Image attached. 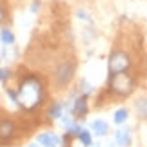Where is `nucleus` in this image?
Masks as SVG:
<instances>
[{
    "label": "nucleus",
    "instance_id": "f257e3e1",
    "mask_svg": "<svg viewBox=\"0 0 147 147\" xmlns=\"http://www.w3.org/2000/svg\"><path fill=\"white\" fill-rule=\"evenodd\" d=\"M42 96H44V87L40 80L36 76H27L22 80L18 91H16V98H18V105L24 109L31 111L42 104Z\"/></svg>",
    "mask_w": 147,
    "mask_h": 147
},
{
    "label": "nucleus",
    "instance_id": "f03ea898",
    "mask_svg": "<svg viewBox=\"0 0 147 147\" xmlns=\"http://www.w3.org/2000/svg\"><path fill=\"white\" fill-rule=\"evenodd\" d=\"M109 87L111 91H115L120 96H127V94L133 93V78L127 75V73H118V75H111L109 76Z\"/></svg>",
    "mask_w": 147,
    "mask_h": 147
},
{
    "label": "nucleus",
    "instance_id": "7ed1b4c3",
    "mask_svg": "<svg viewBox=\"0 0 147 147\" xmlns=\"http://www.w3.org/2000/svg\"><path fill=\"white\" fill-rule=\"evenodd\" d=\"M131 65V58L125 51H115L109 56L107 62V69H109V76L111 75H118V73H125Z\"/></svg>",
    "mask_w": 147,
    "mask_h": 147
},
{
    "label": "nucleus",
    "instance_id": "20e7f679",
    "mask_svg": "<svg viewBox=\"0 0 147 147\" xmlns=\"http://www.w3.org/2000/svg\"><path fill=\"white\" fill-rule=\"evenodd\" d=\"M73 75H75V65L71 62H62V64L55 69V80L58 86H65L71 82Z\"/></svg>",
    "mask_w": 147,
    "mask_h": 147
},
{
    "label": "nucleus",
    "instance_id": "39448f33",
    "mask_svg": "<svg viewBox=\"0 0 147 147\" xmlns=\"http://www.w3.org/2000/svg\"><path fill=\"white\" fill-rule=\"evenodd\" d=\"M36 144L42 145V147H60L62 138L56 133H42L36 136Z\"/></svg>",
    "mask_w": 147,
    "mask_h": 147
},
{
    "label": "nucleus",
    "instance_id": "423d86ee",
    "mask_svg": "<svg viewBox=\"0 0 147 147\" xmlns=\"http://www.w3.org/2000/svg\"><path fill=\"white\" fill-rule=\"evenodd\" d=\"M115 142H116V145H120V147H129V145H131V142H133L131 129L120 127V129L115 133Z\"/></svg>",
    "mask_w": 147,
    "mask_h": 147
},
{
    "label": "nucleus",
    "instance_id": "0eeeda50",
    "mask_svg": "<svg viewBox=\"0 0 147 147\" xmlns=\"http://www.w3.org/2000/svg\"><path fill=\"white\" fill-rule=\"evenodd\" d=\"M71 113H73L76 118L86 116V115H87V96L80 94V96L73 102V109H71Z\"/></svg>",
    "mask_w": 147,
    "mask_h": 147
},
{
    "label": "nucleus",
    "instance_id": "6e6552de",
    "mask_svg": "<svg viewBox=\"0 0 147 147\" xmlns=\"http://www.w3.org/2000/svg\"><path fill=\"white\" fill-rule=\"evenodd\" d=\"M15 134V125L11 120H0V140H9Z\"/></svg>",
    "mask_w": 147,
    "mask_h": 147
},
{
    "label": "nucleus",
    "instance_id": "1a4fd4ad",
    "mask_svg": "<svg viewBox=\"0 0 147 147\" xmlns=\"http://www.w3.org/2000/svg\"><path fill=\"white\" fill-rule=\"evenodd\" d=\"M91 131L96 134V136H105L107 134V131H109V125H107V122H104V120H93L91 122Z\"/></svg>",
    "mask_w": 147,
    "mask_h": 147
},
{
    "label": "nucleus",
    "instance_id": "9d476101",
    "mask_svg": "<svg viewBox=\"0 0 147 147\" xmlns=\"http://www.w3.org/2000/svg\"><path fill=\"white\" fill-rule=\"evenodd\" d=\"M64 111H71V109L67 107V104L56 102V104H53V107L49 109V118H53V120H56V118H60L62 115H64Z\"/></svg>",
    "mask_w": 147,
    "mask_h": 147
},
{
    "label": "nucleus",
    "instance_id": "9b49d317",
    "mask_svg": "<svg viewBox=\"0 0 147 147\" xmlns=\"http://www.w3.org/2000/svg\"><path fill=\"white\" fill-rule=\"evenodd\" d=\"M0 40H2L4 46H13L15 44V35H13V31L11 29H2L0 31Z\"/></svg>",
    "mask_w": 147,
    "mask_h": 147
},
{
    "label": "nucleus",
    "instance_id": "f8f14e48",
    "mask_svg": "<svg viewBox=\"0 0 147 147\" xmlns=\"http://www.w3.org/2000/svg\"><path fill=\"white\" fill-rule=\"evenodd\" d=\"M127 118H129V111L125 109V107H120V109L115 111V115H113V122L120 125V123H123Z\"/></svg>",
    "mask_w": 147,
    "mask_h": 147
},
{
    "label": "nucleus",
    "instance_id": "ddd939ff",
    "mask_svg": "<svg viewBox=\"0 0 147 147\" xmlns=\"http://www.w3.org/2000/svg\"><path fill=\"white\" fill-rule=\"evenodd\" d=\"M78 140L82 142V145H84V147H91V145H93L91 131H87V129H80V133H78Z\"/></svg>",
    "mask_w": 147,
    "mask_h": 147
},
{
    "label": "nucleus",
    "instance_id": "4468645a",
    "mask_svg": "<svg viewBox=\"0 0 147 147\" xmlns=\"http://www.w3.org/2000/svg\"><path fill=\"white\" fill-rule=\"evenodd\" d=\"M136 111H138V116H142L147 120V98L136 102Z\"/></svg>",
    "mask_w": 147,
    "mask_h": 147
},
{
    "label": "nucleus",
    "instance_id": "2eb2a0df",
    "mask_svg": "<svg viewBox=\"0 0 147 147\" xmlns=\"http://www.w3.org/2000/svg\"><path fill=\"white\" fill-rule=\"evenodd\" d=\"M11 76V71L7 67H0V82H7Z\"/></svg>",
    "mask_w": 147,
    "mask_h": 147
},
{
    "label": "nucleus",
    "instance_id": "dca6fc26",
    "mask_svg": "<svg viewBox=\"0 0 147 147\" xmlns=\"http://www.w3.org/2000/svg\"><path fill=\"white\" fill-rule=\"evenodd\" d=\"M7 96L11 98V102H13L15 105H18V98H16V93L15 91H9V89H7Z\"/></svg>",
    "mask_w": 147,
    "mask_h": 147
},
{
    "label": "nucleus",
    "instance_id": "f3484780",
    "mask_svg": "<svg viewBox=\"0 0 147 147\" xmlns=\"http://www.w3.org/2000/svg\"><path fill=\"white\" fill-rule=\"evenodd\" d=\"M38 7H40V4H38V2H35V4L31 5V11H33V13H36V11H38Z\"/></svg>",
    "mask_w": 147,
    "mask_h": 147
},
{
    "label": "nucleus",
    "instance_id": "a211bd4d",
    "mask_svg": "<svg viewBox=\"0 0 147 147\" xmlns=\"http://www.w3.org/2000/svg\"><path fill=\"white\" fill-rule=\"evenodd\" d=\"M4 16H5V13H4V7H2V5H0V22L4 20Z\"/></svg>",
    "mask_w": 147,
    "mask_h": 147
},
{
    "label": "nucleus",
    "instance_id": "6ab92c4d",
    "mask_svg": "<svg viewBox=\"0 0 147 147\" xmlns=\"http://www.w3.org/2000/svg\"><path fill=\"white\" fill-rule=\"evenodd\" d=\"M29 147H38V145H36V144H33V145H29Z\"/></svg>",
    "mask_w": 147,
    "mask_h": 147
},
{
    "label": "nucleus",
    "instance_id": "aec40b11",
    "mask_svg": "<svg viewBox=\"0 0 147 147\" xmlns=\"http://www.w3.org/2000/svg\"><path fill=\"white\" fill-rule=\"evenodd\" d=\"M94 147H100V144H96V145H94Z\"/></svg>",
    "mask_w": 147,
    "mask_h": 147
},
{
    "label": "nucleus",
    "instance_id": "412c9836",
    "mask_svg": "<svg viewBox=\"0 0 147 147\" xmlns=\"http://www.w3.org/2000/svg\"><path fill=\"white\" fill-rule=\"evenodd\" d=\"M0 60H2V56H0Z\"/></svg>",
    "mask_w": 147,
    "mask_h": 147
}]
</instances>
